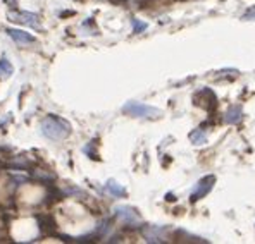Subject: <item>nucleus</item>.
<instances>
[{
    "instance_id": "nucleus-18",
    "label": "nucleus",
    "mask_w": 255,
    "mask_h": 244,
    "mask_svg": "<svg viewBox=\"0 0 255 244\" xmlns=\"http://www.w3.org/2000/svg\"><path fill=\"white\" fill-rule=\"evenodd\" d=\"M5 2L9 3V7H10V9H12V7H14V9H16V5H17V0H5Z\"/></svg>"
},
{
    "instance_id": "nucleus-5",
    "label": "nucleus",
    "mask_w": 255,
    "mask_h": 244,
    "mask_svg": "<svg viewBox=\"0 0 255 244\" xmlns=\"http://www.w3.org/2000/svg\"><path fill=\"white\" fill-rule=\"evenodd\" d=\"M9 19L19 24L29 26V28H40V16L35 12H28V10H16L9 12Z\"/></svg>"
},
{
    "instance_id": "nucleus-6",
    "label": "nucleus",
    "mask_w": 255,
    "mask_h": 244,
    "mask_svg": "<svg viewBox=\"0 0 255 244\" xmlns=\"http://www.w3.org/2000/svg\"><path fill=\"white\" fill-rule=\"evenodd\" d=\"M114 213L119 220H123L128 227H140V215L131 206H116Z\"/></svg>"
},
{
    "instance_id": "nucleus-15",
    "label": "nucleus",
    "mask_w": 255,
    "mask_h": 244,
    "mask_svg": "<svg viewBox=\"0 0 255 244\" xmlns=\"http://www.w3.org/2000/svg\"><path fill=\"white\" fill-rule=\"evenodd\" d=\"M131 26H133V33H134V35H140V33H143L145 29L148 28L147 22L136 19V17H133V19H131Z\"/></svg>"
},
{
    "instance_id": "nucleus-1",
    "label": "nucleus",
    "mask_w": 255,
    "mask_h": 244,
    "mask_svg": "<svg viewBox=\"0 0 255 244\" xmlns=\"http://www.w3.org/2000/svg\"><path fill=\"white\" fill-rule=\"evenodd\" d=\"M42 134L52 141L66 140L71 134V124L57 115H47L42 121Z\"/></svg>"
},
{
    "instance_id": "nucleus-9",
    "label": "nucleus",
    "mask_w": 255,
    "mask_h": 244,
    "mask_svg": "<svg viewBox=\"0 0 255 244\" xmlns=\"http://www.w3.org/2000/svg\"><path fill=\"white\" fill-rule=\"evenodd\" d=\"M38 224H40V231L43 232L45 236H52L55 234V229H57V224H55V219L52 215H38Z\"/></svg>"
},
{
    "instance_id": "nucleus-4",
    "label": "nucleus",
    "mask_w": 255,
    "mask_h": 244,
    "mask_svg": "<svg viewBox=\"0 0 255 244\" xmlns=\"http://www.w3.org/2000/svg\"><path fill=\"white\" fill-rule=\"evenodd\" d=\"M214 184H216V175L209 174V175H205V177H202L200 181L197 182V186H195L193 193L190 194L191 203H197L198 200H202V198L207 196V194L212 191Z\"/></svg>"
},
{
    "instance_id": "nucleus-16",
    "label": "nucleus",
    "mask_w": 255,
    "mask_h": 244,
    "mask_svg": "<svg viewBox=\"0 0 255 244\" xmlns=\"http://www.w3.org/2000/svg\"><path fill=\"white\" fill-rule=\"evenodd\" d=\"M95 146H97V140H93V141H90L88 145H86L85 148H83V152L86 153V155L90 157V159H93V160L99 159V155H97V152H95V150H93V148H95Z\"/></svg>"
},
{
    "instance_id": "nucleus-3",
    "label": "nucleus",
    "mask_w": 255,
    "mask_h": 244,
    "mask_svg": "<svg viewBox=\"0 0 255 244\" xmlns=\"http://www.w3.org/2000/svg\"><path fill=\"white\" fill-rule=\"evenodd\" d=\"M193 103L197 105V107L204 108V110L212 112V110H216V107H217V96L211 88L205 86V88H200L193 95Z\"/></svg>"
},
{
    "instance_id": "nucleus-10",
    "label": "nucleus",
    "mask_w": 255,
    "mask_h": 244,
    "mask_svg": "<svg viewBox=\"0 0 255 244\" xmlns=\"http://www.w3.org/2000/svg\"><path fill=\"white\" fill-rule=\"evenodd\" d=\"M242 117H243V110L240 105H231V107L226 110V114H224V121L228 124H231V126H233V124H238L242 121Z\"/></svg>"
},
{
    "instance_id": "nucleus-17",
    "label": "nucleus",
    "mask_w": 255,
    "mask_h": 244,
    "mask_svg": "<svg viewBox=\"0 0 255 244\" xmlns=\"http://www.w3.org/2000/svg\"><path fill=\"white\" fill-rule=\"evenodd\" d=\"M242 19L243 21H255V5L249 7V9H247L245 12H243Z\"/></svg>"
},
{
    "instance_id": "nucleus-2",
    "label": "nucleus",
    "mask_w": 255,
    "mask_h": 244,
    "mask_svg": "<svg viewBox=\"0 0 255 244\" xmlns=\"http://www.w3.org/2000/svg\"><path fill=\"white\" fill-rule=\"evenodd\" d=\"M123 112L126 115H131V117H138V119H159L162 115V110H159L157 107H152V105H145L141 102H131L125 103L123 107Z\"/></svg>"
},
{
    "instance_id": "nucleus-8",
    "label": "nucleus",
    "mask_w": 255,
    "mask_h": 244,
    "mask_svg": "<svg viewBox=\"0 0 255 244\" xmlns=\"http://www.w3.org/2000/svg\"><path fill=\"white\" fill-rule=\"evenodd\" d=\"M7 35L10 36L17 45H29V43H35L36 38L31 35V33H26L22 29H14V28H7L5 29Z\"/></svg>"
},
{
    "instance_id": "nucleus-14",
    "label": "nucleus",
    "mask_w": 255,
    "mask_h": 244,
    "mask_svg": "<svg viewBox=\"0 0 255 244\" xmlns=\"http://www.w3.org/2000/svg\"><path fill=\"white\" fill-rule=\"evenodd\" d=\"M12 73H14V67H12V64H10L9 59H7V57L0 59V76L9 78Z\"/></svg>"
},
{
    "instance_id": "nucleus-11",
    "label": "nucleus",
    "mask_w": 255,
    "mask_h": 244,
    "mask_svg": "<svg viewBox=\"0 0 255 244\" xmlns=\"http://www.w3.org/2000/svg\"><path fill=\"white\" fill-rule=\"evenodd\" d=\"M207 133H205L204 127H197L190 133V141L193 143L195 146H202V145H207Z\"/></svg>"
},
{
    "instance_id": "nucleus-7",
    "label": "nucleus",
    "mask_w": 255,
    "mask_h": 244,
    "mask_svg": "<svg viewBox=\"0 0 255 244\" xmlns=\"http://www.w3.org/2000/svg\"><path fill=\"white\" fill-rule=\"evenodd\" d=\"M166 227H157V225H145L143 236L147 243H166L164 241V234H166Z\"/></svg>"
},
{
    "instance_id": "nucleus-19",
    "label": "nucleus",
    "mask_w": 255,
    "mask_h": 244,
    "mask_svg": "<svg viewBox=\"0 0 255 244\" xmlns=\"http://www.w3.org/2000/svg\"><path fill=\"white\" fill-rule=\"evenodd\" d=\"M166 200H167V201H174V200H176V196H174V194H167Z\"/></svg>"
},
{
    "instance_id": "nucleus-13",
    "label": "nucleus",
    "mask_w": 255,
    "mask_h": 244,
    "mask_svg": "<svg viewBox=\"0 0 255 244\" xmlns=\"http://www.w3.org/2000/svg\"><path fill=\"white\" fill-rule=\"evenodd\" d=\"M176 238H183V239H179L181 243H195V244L207 243V239H202V238H198V236H191L190 232H185V231H176L174 232V239Z\"/></svg>"
},
{
    "instance_id": "nucleus-12",
    "label": "nucleus",
    "mask_w": 255,
    "mask_h": 244,
    "mask_svg": "<svg viewBox=\"0 0 255 244\" xmlns=\"http://www.w3.org/2000/svg\"><path fill=\"white\" fill-rule=\"evenodd\" d=\"M106 191L109 194H112L114 198H125L126 196V189L121 186L119 182L112 181V179H109L106 182Z\"/></svg>"
}]
</instances>
